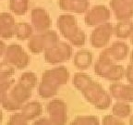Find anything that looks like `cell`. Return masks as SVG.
<instances>
[{"mask_svg":"<svg viewBox=\"0 0 133 125\" xmlns=\"http://www.w3.org/2000/svg\"><path fill=\"white\" fill-rule=\"evenodd\" d=\"M110 8L117 21H127L133 17V5L127 0H110Z\"/></svg>","mask_w":133,"mask_h":125,"instance_id":"obj_14","label":"cell"},{"mask_svg":"<svg viewBox=\"0 0 133 125\" xmlns=\"http://www.w3.org/2000/svg\"><path fill=\"white\" fill-rule=\"evenodd\" d=\"M125 76L126 79L129 83L133 84V63H129L125 71Z\"/></svg>","mask_w":133,"mask_h":125,"instance_id":"obj_30","label":"cell"},{"mask_svg":"<svg viewBox=\"0 0 133 125\" xmlns=\"http://www.w3.org/2000/svg\"><path fill=\"white\" fill-rule=\"evenodd\" d=\"M19 83L25 85L26 87L33 89L37 85L38 78L35 73L32 71H26L21 75V77L19 78Z\"/></svg>","mask_w":133,"mask_h":125,"instance_id":"obj_24","label":"cell"},{"mask_svg":"<svg viewBox=\"0 0 133 125\" xmlns=\"http://www.w3.org/2000/svg\"><path fill=\"white\" fill-rule=\"evenodd\" d=\"M72 83L84 98L95 108L106 110L111 107V95L108 94L100 83L94 82L88 74L83 72L75 73Z\"/></svg>","mask_w":133,"mask_h":125,"instance_id":"obj_1","label":"cell"},{"mask_svg":"<svg viewBox=\"0 0 133 125\" xmlns=\"http://www.w3.org/2000/svg\"><path fill=\"white\" fill-rule=\"evenodd\" d=\"M21 112L28 121H33L40 117L43 113V106L39 101H31L23 105Z\"/></svg>","mask_w":133,"mask_h":125,"instance_id":"obj_19","label":"cell"},{"mask_svg":"<svg viewBox=\"0 0 133 125\" xmlns=\"http://www.w3.org/2000/svg\"><path fill=\"white\" fill-rule=\"evenodd\" d=\"M114 33L119 39H128L133 33V21L130 20L119 21L114 27Z\"/></svg>","mask_w":133,"mask_h":125,"instance_id":"obj_20","label":"cell"},{"mask_svg":"<svg viewBox=\"0 0 133 125\" xmlns=\"http://www.w3.org/2000/svg\"><path fill=\"white\" fill-rule=\"evenodd\" d=\"M28 123H29V121L25 118V116L21 112L12 114L8 121V125H27Z\"/></svg>","mask_w":133,"mask_h":125,"instance_id":"obj_27","label":"cell"},{"mask_svg":"<svg viewBox=\"0 0 133 125\" xmlns=\"http://www.w3.org/2000/svg\"><path fill=\"white\" fill-rule=\"evenodd\" d=\"M59 41V36L56 32L47 30L31 36L28 42V48L32 54L39 55L54 46Z\"/></svg>","mask_w":133,"mask_h":125,"instance_id":"obj_5","label":"cell"},{"mask_svg":"<svg viewBox=\"0 0 133 125\" xmlns=\"http://www.w3.org/2000/svg\"><path fill=\"white\" fill-rule=\"evenodd\" d=\"M32 95V89L26 87L21 83L13 84L8 94L2 100L1 105L8 111L21 110L25 103H27Z\"/></svg>","mask_w":133,"mask_h":125,"instance_id":"obj_4","label":"cell"},{"mask_svg":"<svg viewBox=\"0 0 133 125\" xmlns=\"http://www.w3.org/2000/svg\"><path fill=\"white\" fill-rule=\"evenodd\" d=\"M102 123L104 125H124L125 121H123V119L115 116L114 114H108L104 116Z\"/></svg>","mask_w":133,"mask_h":125,"instance_id":"obj_29","label":"cell"},{"mask_svg":"<svg viewBox=\"0 0 133 125\" xmlns=\"http://www.w3.org/2000/svg\"><path fill=\"white\" fill-rule=\"evenodd\" d=\"M46 111L53 124L64 125L68 121V108L61 99L55 98L47 103Z\"/></svg>","mask_w":133,"mask_h":125,"instance_id":"obj_11","label":"cell"},{"mask_svg":"<svg viewBox=\"0 0 133 125\" xmlns=\"http://www.w3.org/2000/svg\"><path fill=\"white\" fill-rule=\"evenodd\" d=\"M129 124H131V125L133 124V116H131L130 119H129Z\"/></svg>","mask_w":133,"mask_h":125,"instance_id":"obj_35","label":"cell"},{"mask_svg":"<svg viewBox=\"0 0 133 125\" xmlns=\"http://www.w3.org/2000/svg\"><path fill=\"white\" fill-rule=\"evenodd\" d=\"M2 121H3V112L1 110V108H0V123L2 122Z\"/></svg>","mask_w":133,"mask_h":125,"instance_id":"obj_33","label":"cell"},{"mask_svg":"<svg viewBox=\"0 0 133 125\" xmlns=\"http://www.w3.org/2000/svg\"><path fill=\"white\" fill-rule=\"evenodd\" d=\"M129 53V47L126 43L121 41L114 42L109 47L103 50L99 56L100 60L109 63H116L124 60Z\"/></svg>","mask_w":133,"mask_h":125,"instance_id":"obj_9","label":"cell"},{"mask_svg":"<svg viewBox=\"0 0 133 125\" xmlns=\"http://www.w3.org/2000/svg\"><path fill=\"white\" fill-rule=\"evenodd\" d=\"M31 21L33 29L38 33L47 31L52 25L49 13L43 8H35L31 11Z\"/></svg>","mask_w":133,"mask_h":125,"instance_id":"obj_13","label":"cell"},{"mask_svg":"<svg viewBox=\"0 0 133 125\" xmlns=\"http://www.w3.org/2000/svg\"><path fill=\"white\" fill-rule=\"evenodd\" d=\"M71 125H99L100 121L97 116L94 115H83L78 116L70 122Z\"/></svg>","mask_w":133,"mask_h":125,"instance_id":"obj_25","label":"cell"},{"mask_svg":"<svg viewBox=\"0 0 133 125\" xmlns=\"http://www.w3.org/2000/svg\"><path fill=\"white\" fill-rule=\"evenodd\" d=\"M69 75V70L65 66L56 67L54 69L44 71L38 86L39 96L44 99L56 96L59 88L68 83Z\"/></svg>","mask_w":133,"mask_h":125,"instance_id":"obj_2","label":"cell"},{"mask_svg":"<svg viewBox=\"0 0 133 125\" xmlns=\"http://www.w3.org/2000/svg\"><path fill=\"white\" fill-rule=\"evenodd\" d=\"M30 0H9V9L17 16H22L28 12Z\"/></svg>","mask_w":133,"mask_h":125,"instance_id":"obj_23","label":"cell"},{"mask_svg":"<svg viewBox=\"0 0 133 125\" xmlns=\"http://www.w3.org/2000/svg\"><path fill=\"white\" fill-rule=\"evenodd\" d=\"M15 73V68L6 61L0 62V77H12Z\"/></svg>","mask_w":133,"mask_h":125,"instance_id":"obj_28","label":"cell"},{"mask_svg":"<svg viewBox=\"0 0 133 125\" xmlns=\"http://www.w3.org/2000/svg\"><path fill=\"white\" fill-rule=\"evenodd\" d=\"M14 83L15 80L12 79V77H0V103Z\"/></svg>","mask_w":133,"mask_h":125,"instance_id":"obj_26","label":"cell"},{"mask_svg":"<svg viewBox=\"0 0 133 125\" xmlns=\"http://www.w3.org/2000/svg\"><path fill=\"white\" fill-rule=\"evenodd\" d=\"M124 67L116 63H109L98 59L94 64V72L99 77L104 80L116 83L123 79L125 76Z\"/></svg>","mask_w":133,"mask_h":125,"instance_id":"obj_7","label":"cell"},{"mask_svg":"<svg viewBox=\"0 0 133 125\" xmlns=\"http://www.w3.org/2000/svg\"><path fill=\"white\" fill-rule=\"evenodd\" d=\"M114 27L109 21L95 26L90 36V44L94 48H104L109 44Z\"/></svg>","mask_w":133,"mask_h":125,"instance_id":"obj_10","label":"cell"},{"mask_svg":"<svg viewBox=\"0 0 133 125\" xmlns=\"http://www.w3.org/2000/svg\"><path fill=\"white\" fill-rule=\"evenodd\" d=\"M30 56L24 48L18 44H11L6 46L4 53V61L12 65L17 70H24L30 64Z\"/></svg>","mask_w":133,"mask_h":125,"instance_id":"obj_8","label":"cell"},{"mask_svg":"<svg viewBox=\"0 0 133 125\" xmlns=\"http://www.w3.org/2000/svg\"><path fill=\"white\" fill-rule=\"evenodd\" d=\"M58 7L61 10L66 12L82 14L90 8L89 0H58Z\"/></svg>","mask_w":133,"mask_h":125,"instance_id":"obj_17","label":"cell"},{"mask_svg":"<svg viewBox=\"0 0 133 125\" xmlns=\"http://www.w3.org/2000/svg\"><path fill=\"white\" fill-rule=\"evenodd\" d=\"M111 19V11L108 8L103 5H97L88 9L84 16V21L89 27H95L109 21Z\"/></svg>","mask_w":133,"mask_h":125,"instance_id":"obj_12","label":"cell"},{"mask_svg":"<svg viewBox=\"0 0 133 125\" xmlns=\"http://www.w3.org/2000/svg\"><path fill=\"white\" fill-rule=\"evenodd\" d=\"M33 124H53L52 121L50 120V118H46V117H44V118H40V119H37L36 121H34Z\"/></svg>","mask_w":133,"mask_h":125,"instance_id":"obj_31","label":"cell"},{"mask_svg":"<svg viewBox=\"0 0 133 125\" xmlns=\"http://www.w3.org/2000/svg\"><path fill=\"white\" fill-rule=\"evenodd\" d=\"M56 26L64 38L71 46L81 47L86 44V33L79 27L78 21L73 15L63 14L57 18Z\"/></svg>","mask_w":133,"mask_h":125,"instance_id":"obj_3","label":"cell"},{"mask_svg":"<svg viewBox=\"0 0 133 125\" xmlns=\"http://www.w3.org/2000/svg\"><path fill=\"white\" fill-rule=\"evenodd\" d=\"M130 62L133 63V50L131 51V53H130Z\"/></svg>","mask_w":133,"mask_h":125,"instance_id":"obj_34","label":"cell"},{"mask_svg":"<svg viewBox=\"0 0 133 125\" xmlns=\"http://www.w3.org/2000/svg\"><path fill=\"white\" fill-rule=\"evenodd\" d=\"M92 60H94L92 53L87 49H81L79 50L74 55L73 64L77 69L85 71V70H88L91 67Z\"/></svg>","mask_w":133,"mask_h":125,"instance_id":"obj_18","label":"cell"},{"mask_svg":"<svg viewBox=\"0 0 133 125\" xmlns=\"http://www.w3.org/2000/svg\"><path fill=\"white\" fill-rule=\"evenodd\" d=\"M6 45L5 44L2 40H0V58L4 56V53H5V51H6Z\"/></svg>","mask_w":133,"mask_h":125,"instance_id":"obj_32","label":"cell"},{"mask_svg":"<svg viewBox=\"0 0 133 125\" xmlns=\"http://www.w3.org/2000/svg\"><path fill=\"white\" fill-rule=\"evenodd\" d=\"M72 46L66 42L59 41L57 44L44 52V58L46 63L57 65L66 62L72 57Z\"/></svg>","mask_w":133,"mask_h":125,"instance_id":"obj_6","label":"cell"},{"mask_svg":"<svg viewBox=\"0 0 133 125\" xmlns=\"http://www.w3.org/2000/svg\"><path fill=\"white\" fill-rule=\"evenodd\" d=\"M33 27L32 25L27 22H19L16 26V37L19 41H25L32 36Z\"/></svg>","mask_w":133,"mask_h":125,"instance_id":"obj_21","label":"cell"},{"mask_svg":"<svg viewBox=\"0 0 133 125\" xmlns=\"http://www.w3.org/2000/svg\"><path fill=\"white\" fill-rule=\"evenodd\" d=\"M110 95L115 99L125 102H133V84L114 83L109 86Z\"/></svg>","mask_w":133,"mask_h":125,"instance_id":"obj_15","label":"cell"},{"mask_svg":"<svg viewBox=\"0 0 133 125\" xmlns=\"http://www.w3.org/2000/svg\"><path fill=\"white\" fill-rule=\"evenodd\" d=\"M16 26L14 17L10 13H0V38L11 39L16 34Z\"/></svg>","mask_w":133,"mask_h":125,"instance_id":"obj_16","label":"cell"},{"mask_svg":"<svg viewBox=\"0 0 133 125\" xmlns=\"http://www.w3.org/2000/svg\"><path fill=\"white\" fill-rule=\"evenodd\" d=\"M129 38H130V43H131V45H133V33L131 34V36Z\"/></svg>","mask_w":133,"mask_h":125,"instance_id":"obj_36","label":"cell"},{"mask_svg":"<svg viewBox=\"0 0 133 125\" xmlns=\"http://www.w3.org/2000/svg\"><path fill=\"white\" fill-rule=\"evenodd\" d=\"M131 113V107L129 102L125 101H119L116 102L112 107V114L115 116L118 117L120 119H125L130 115Z\"/></svg>","mask_w":133,"mask_h":125,"instance_id":"obj_22","label":"cell"}]
</instances>
